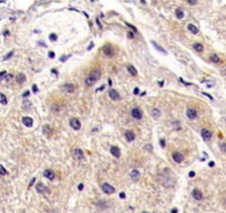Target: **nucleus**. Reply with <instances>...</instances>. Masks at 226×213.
I'll use <instances>...</instances> for the list:
<instances>
[{"instance_id":"obj_11","label":"nucleus","mask_w":226,"mask_h":213,"mask_svg":"<svg viewBox=\"0 0 226 213\" xmlns=\"http://www.w3.org/2000/svg\"><path fill=\"white\" fill-rule=\"evenodd\" d=\"M73 157H74L77 160H83L84 156H83V151L81 149H74L73 151Z\"/></svg>"},{"instance_id":"obj_24","label":"nucleus","mask_w":226,"mask_h":213,"mask_svg":"<svg viewBox=\"0 0 226 213\" xmlns=\"http://www.w3.org/2000/svg\"><path fill=\"white\" fill-rule=\"evenodd\" d=\"M193 48H194L197 52H202L203 49H204L203 48V45L202 43H200V42H195L194 45H193Z\"/></svg>"},{"instance_id":"obj_29","label":"nucleus","mask_w":226,"mask_h":213,"mask_svg":"<svg viewBox=\"0 0 226 213\" xmlns=\"http://www.w3.org/2000/svg\"><path fill=\"white\" fill-rule=\"evenodd\" d=\"M7 174V170L5 169L2 164H0V175H6Z\"/></svg>"},{"instance_id":"obj_23","label":"nucleus","mask_w":226,"mask_h":213,"mask_svg":"<svg viewBox=\"0 0 226 213\" xmlns=\"http://www.w3.org/2000/svg\"><path fill=\"white\" fill-rule=\"evenodd\" d=\"M42 132H43L46 135H50L51 132H52V130H51V128L49 127L48 124H44L43 127H42Z\"/></svg>"},{"instance_id":"obj_15","label":"nucleus","mask_w":226,"mask_h":213,"mask_svg":"<svg viewBox=\"0 0 226 213\" xmlns=\"http://www.w3.org/2000/svg\"><path fill=\"white\" fill-rule=\"evenodd\" d=\"M22 123H23L26 127L30 128V127H32V124H33V120H32V118H30V117H24L23 119H22Z\"/></svg>"},{"instance_id":"obj_7","label":"nucleus","mask_w":226,"mask_h":213,"mask_svg":"<svg viewBox=\"0 0 226 213\" xmlns=\"http://www.w3.org/2000/svg\"><path fill=\"white\" fill-rule=\"evenodd\" d=\"M109 97L114 101H118L121 99V96L119 94V92L116 90H114V89H110V90H109Z\"/></svg>"},{"instance_id":"obj_22","label":"nucleus","mask_w":226,"mask_h":213,"mask_svg":"<svg viewBox=\"0 0 226 213\" xmlns=\"http://www.w3.org/2000/svg\"><path fill=\"white\" fill-rule=\"evenodd\" d=\"M16 79H17L18 83H23L26 81V76H24V73H18Z\"/></svg>"},{"instance_id":"obj_10","label":"nucleus","mask_w":226,"mask_h":213,"mask_svg":"<svg viewBox=\"0 0 226 213\" xmlns=\"http://www.w3.org/2000/svg\"><path fill=\"white\" fill-rule=\"evenodd\" d=\"M192 196L194 198L195 200L200 201V200L203 199V193H202V191H200L198 189H194L192 191Z\"/></svg>"},{"instance_id":"obj_19","label":"nucleus","mask_w":226,"mask_h":213,"mask_svg":"<svg viewBox=\"0 0 226 213\" xmlns=\"http://www.w3.org/2000/svg\"><path fill=\"white\" fill-rule=\"evenodd\" d=\"M151 115L154 118V119H157V118L161 117V111H160L157 108H154V109H152V111H151Z\"/></svg>"},{"instance_id":"obj_2","label":"nucleus","mask_w":226,"mask_h":213,"mask_svg":"<svg viewBox=\"0 0 226 213\" xmlns=\"http://www.w3.org/2000/svg\"><path fill=\"white\" fill-rule=\"evenodd\" d=\"M102 52H103V55L108 58H112L113 56H114V50H113L111 45H103V47H102Z\"/></svg>"},{"instance_id":"obj_46","label":"nucleus","mask_w":226,"mask_h":213,"mask_svg":"<svg viewBox=\"0 0 226 213\" xmlns=\"http://www.w3.org/2000/svg\"><path fill=\"white\" fill-rule=\"evenodd\" d=\"M134 94H139V88H135L134 89Z\"/></svg>"},{"instance_id":"obj_47","label":"nucleus","mask_w":226,"mask_h":213,"mask_svg":"<svg viewBox=\"0 0 226 213\" xmlns=\"http://www.w3.org/2000/svg\"><path fill=\"white\" fill-rule=\"evenodd\" d=\"M120 198H121V199H124V198H125V194H124V193H120Z\"/></svg>"},{"instance_id":"obj_55","label":"nucleus","mask_w":226,"mask_h":213,"mask_svg":"<svg viewBox=\"0 0 226 213\" xmlns=\"http://www.w3.org/2000/svg\"><path fill=\"white\" fill-rule=\"evenodd\" d=\"M224 74H226V69H225V70H224Z\"/></svg>"},{"instance_id":"obj_37","label":"nucleus","mask_w":226,"mask_h":213,"mask_svg":"<svg viewBox=\"0 0 226 213\" xmlns=\"http://www.w3.org/2000/svg\"><path fill=\"white\" fill-rule=\"evenodd\" d=\"M12 77H13L12 74H6V76H5V80H7V81H9L10 79H12Z\"/></svg>"},{"instance_id":"obj_32","label":"nucleus","mask_w":226,"mask_h":213,"mask_svg":"<svg viewBox=\"0 0 226 213\" xmlns=\"http://www.w3.org/2000/svg\"><path fill=\"white\" fill-rule=\"evenodd\" d=\"M186 1H187V3L191 6H195L197 3V0H186Z\"/></svg>"},{"instance_id":"obj_45","label":"nucleus","mask_w":226,"mask_h":213,"mask_svg":"<svg viewBox=\"0 0 226 213\" xmlns=\"http://www.w3.org/2000/svg\"><path fill=\"white\" fill-rule=\"evenodd\" d=\"M29 91H27V92H24V93H23V98H27V97H28V96H29Z\"/></svg>"},{"instance_id":"obj_43","label":"nucleus","mask_w":226,"mask_h":213,"mask_svg":"<svg viewBox=\"0 0 226 213\" xmlns=\"http://www.w3.org/2000/svg\"><path fill=\"white\" fill-rule=\"evenodd\" d=\"M32 89H33V92H38V88H37L36 84H33V86H32Z\"/></svg>"},{"instance_id":"obj_25","label":"nucleus","mask_w":226,"mask_h":213,"mask_svg":"<svg viewBox=\"0 0 226 213\" xmlns=\"http://www.w3.org/2000/svg\"><path fill=\"white\" fill-rule=\"evenodd\" d=\"M175 14H176V18H177V19H183V18H184V11H183L182 9H180V8L175 10Z\"/></svg>"},{"instance_id":"obj_39","label":"nucleus","mask_w":226,"mask_h":213,"mask_svg":"<svg viewBox=\"0 0 226 213\" xmlns=\"http://www.w3.org/2000/svg\"><path fill=\"white\" fill-rule=\"evenodd\" d=\"M128 37L130 39H133L134 38V34H133V32H128Z\"/></svg>"},{"instance_id":"obj_12","label":"nucleus","mask_w":226,"mask_h":213,"mask_svg":"<svg viewBox=\"0 0 226 213\" xmlns=\"http://www.w3.org/2000/svg\"><path fill=\"white\" fill-rule=\"evenodd\" d=\"M172 158H173V160L175 161L176 163H181L183 160H184V157H183V154L180 153V152H174V153L172 154Z\"/></svg>"},{"instance_id":"obj_21","label":"nucleus","mask_w":226,"mask_h":213,"mask_svg":"<svg viewBox=\"0 0 226 213\" xmlns=\"http://www.w3.org/2000/svg\"><path fill=\"white\" fill-rule=\"evenodd\" d=\"M187 29L190 30L191 32H192L193 34H198V28H197L196 26H194L193 23H190V24H188V26H187Z\"/></svg>"},{"instance_id":"obj_1","label":"nucleus","mask_w":226,"mask_h":213,"mask_svg":"<svg viewBox=\"0 0 226 213\" xmlns=\"http://www.w3.org/2000/svg\"><path fill=\"white\" fill-rule=\"evenodd\" d=\"M100 77H101V71H100V70H93V71L87 77V79H85V84H87L88 87H92L99 79H100Z\"/></svg>"},{"instance_id":"obj_20","label":"nucleus","mask_w":226,"mask_h":213,"mask_svg":"<svg viewBox=\"0 0 226 213\" xmlns=\"http://www.w3.org/2000/svg\"><path fill=\"white\" fill-rule=\"evenodd\" d=\"M209 60H211V62H213V63H219L221 62L219 57L216 55V53H212L211 57H209Z\"/></svg>"},{"instance_id":"obj_41","label":"nucleus","mask_w":226,"mask_h":213,"mask_svg":"<svg viewBox=\"0 0 226 213\" xmlns=\"http://www.w3.org/2000/svg\"><path fill=\"white\" fill-rule=\"evenodd\" d=\"M161 146H162V148H164V146H165V140H164V139H161Z\"/></svg>"},{"instance_id":"obj_34","label":"nucleus","mask_w":226,"mask_h":213,"mask_svg":"<svg viewBox=\"0 0 226 213\" xmlns=\"http://www.w3.org/2000/svg\"><path fill=\"white\" fill-rule=\"evenodd\" d=\"M12 55H13V51H10L9 53H8L6 57H3V60H7V59H9L10 57H12Z\"/></svg>"},{"instance_id":"obj_26","label":"nucleus","mask_w":226,"mask_h":213,"mask_svg":"<svg viewBox=\"0 0 226 213\" xmlns=\"http://www.w3.org/2000/svg\"><path fill=\"white\" fill-rule=\"evenodd\" d=\"M128 71L130 72L132 76H137V71H136V69H135L133 66H131V65L128 66Z\"/></svg>"},{"instance_id":"obj_9","label":"nucleus","mask_w":226,"mask_h":213,"mask_svg":"<svg viewBox=\"0 0 226 213\" xmlns=\"http://www.w3.org/2000/svg\"><path fill=\"white\" fill-rule=\"evenodd\" d=\"M186 115H187L188 119L194 120V119H196V117H197V112H196V110H195V109L188 108L187 110H186Z\"/></svg>"},{"instance_id":"obj_40","label":"nucleus","mask_w":226,"mask_h":213,"mask_svg":"<svg viewBox=\"0 0 226 213\" xmlns=\"http://www.w3.org/2000/svg\"><path fill=\"white\" fill-rule=\"evenodd\" d=\"M188 177H190V178H194L195 177V172H194V171H191V172L188 173Z\"/></svg>"},{"instance_id":"obj_16","label":"nucleus","mask_w":226,"mask_h":213,"mask_svg":"<svg viewBox=\"0 0 226 213\" xmlns=\"http://www.w3.org/2000/svg\"><path fill=\"white\" fill-rule=\"evenodd\" d=\"M43 175H44V178H47V179H49V180H53L55 178V174H54V172H53L52 170H44V172H43Z\"/></svg>"},{"instance_id":"obj_17","label":"nucleus","mask_w":226,"mask_h":213,"mask_svg":"<svg viewBox=\"0 0 226 213\" xmlns=\"http://www.w3.org/2000/svg\"><path fill=\"white\" fill-rule=\"evenodd\" d=\"M124 135H125V139L128 140L129 142H132V141H134L135 140V134L133 133L132 131H126L124 133Z\"/></svg>"},{"instance_id":"obj_27","label":"nucleus","mask_w":226,"mask_h":213,"mask_svg":"<svg viewBox=\"0 0 226 213\" xmlns=\"http://www.w3.org/2000/svg\"><path fill=\"white\" fill-rule=\"evenodd\" d=\"M0 103H2V104H7L8 103L7 97H6L3 93H0Z\"/></svg>"},{"instance_id":"obj_35","label":"nucleus","mask_w":226,"mask_h":213,"mask_svg":"<svg viewBox=\"0 0 226 213\" xmlns=\"http://www.w3.org/2000/svg\"><path fill=\"white\" fill-rule=\"evenodd\" d=\"M7 74V71H1L0 72V80H2L5 78V76Z\"/></svg>"},{"instance_id":"obj_33","label":"nucleus","mask_w":226,"mask_h":213,"mask_svg":"<svg viewBox=\"0 0 226 213\" xmlns=\"http://www.w3.org/2000/svg\"><path fill=\"white\" fill-rule=\"evenodd\" d=\"M219 148H221V150L223 152H226V143H221L219 144Z\"/></svg>"},{"instance_id":"obj_38","label":"nucleus","mask_w":226,"mask_h":213,"mask_svg":"<svg viewBox=\"0 0 226 213\" xmlns=\"http://www.w3.org/2000/svg\"><path fill=\"white\" fill-rule=\"evenodd\" d=\"M36 182V178H32L31 179V181H30V183H29V185H28V188H31L32 185H33V183Z\"/></svg>"},{"instance_id":"obj_52","label":"nucleus","mask_w":226,"mask_h":213,"mask_svg":"<svg viewBox=\"0 0 226 213\" xmlns=\"http://www.w3.org/2000/svg\"><path fill=\"white\" fill-rule=\"evenodd\" d=\"M104 88H105V87H104V86H102V87H101V88H100V89H99V90H100V91H101V90H103V89H104Z\"/></svg>"},{"instance_id":"obj_6","label":"nucleus","mask_w":226,"mask_h":213,"mask_svg":"<svg viewBox=\"0 0 226 213\" xmlns=\"http://www.w3.org/2000/svg\"><path fill=\"white\" fill-rule=\"evenodd\" d=\"M61 89H62V91L67 92V93H72L73 91H74L75 87L73 83H64L62 87H61Z\"/></svg>"},{"instance_id":"obj_5","label":"nucleus","mask_w":226,"mask_h":213,"mask_svg":"<svg viewBox=\"0 0 226 213\" xmlns=\"http://www.w3.org/2000/svg\"><path fill=\"white\" fill-rule=\"evenodd\" d=\"M131 115H132L133 119H135V120H140V119H142L143 113H142V111L140 110L139 108H134L132 111H131Z\"/></svg>"},{"instance_id":"obj_54","label":"nucleus","mask_w":226,"mask_h":213,"mask_svg":"<svg viewBox=\"0 0 226 213\" xmlns=\"http://www.w3.org/2000/svg\"><path fill=\"white\" fill-rule=\"evenodd\" d=\"M141 1H142V3H145V2H146V1H145V0H141Z\"/></svg>"},{"instance_id":"obj_42","label":"nucleus","mask_w":226,"mask_h":213,"mask_svg":"<svg viewBox=\"0 0 226 213\" xmlns=\"http://www.w3.org/2000/svg\"><path fill=\"white\" fill-rule=\"evenodd\" d=\"M203 94H204V96H206V97H208V98H209V99H211V100H213V97H212V96H211V94H208V93H206V92H203Z\"/></svg>"},{"instance_id":"obj_51","label":"nucleus","mask_w":226,"mask_h":213,"mask_svg":"<svg viewBox=\"0 0 226 213\" xmlns=\"http://www.w3.org/2000/svg\"><path fill=\"white\" fill-rule=\"evenodd\" d=\"M209 167H214V162H209Z\"/></svg>"},{"instance_id":"obj_13","label":"nucleus","mask_w":226,"mask_h":213,"mask_svg":"<svg viewBox=\"0 0 226 213\" xmlns=\"http://www.w3.org/2000/svg\"><path fill=\"white\" fill-rule=\"evenodd\" d=\"M110 152H111V154H112L113 157H115V158H120V156H121V152H120V149L118 148V146H111V149H110Z\"/></svg>"},{"instance_id":"obj_31","label":"nucleus","mask_w":226,"mask_h":213,"mask_svg":"<svg viewBox=\"0 0 226 213\" xmlns=\"http://www.w3.org/2000/svg\"><path fill=\"white\" fill-rule=\"evenodd\" d=\"M49 38H50V40H51V41H55L57 39H58V37H57V34H51Z\"/></svg>"},{"instance_id":"obj_36","label":"nucleus","mask_w":226,"mask_h":213,"mask_svg":"<svg viewBox=\"0 0 226 213\" xmlns=\"http://www.w3.org/2000/svg\"><path fill=\"white\" fill-rule=\"evenodd\" d=\"M126 26H128V27H130V28H131V29H132V30H133V31H134V32H137V30H136V28H135V27H134V26H132V24H130V23H128V22H126Z\"/></svg>"},{"instance_id":"obj_53","label":"nucleus","mask_w":226,"mask_h":213,"mask_svg":"<svg viewBox=\"0 0 226 213\" xmlns=\"http://www.w3.org/2000/svg\"><path fill=\"white\" fill-rule=\"evenodd\" d=\"M52 72H53L54 74H57V70H55V69H53V70H52Z\"/></svg>"},{"instance_id":"obj_48","label":"nucleus","mask_w":226,"mask_h":213,"mask_svg":"<svg viewBox=\"0 0 226 213\" xmlns=\"http://www.w3.org/2000/svg\"><path fill=\"white\" fill-rule=\"evenodd\" d=\"M79 190H80V191H81V190H83V184H82V183H81V184H79Z\"/></svg>"},{"instance_id":"obj_4","label":"nucleus","mask_w":226,"mask_h":213,"mask_svg":"<svg viewBox=\"0 0 226 213\" xmlns=\"http://www.w3.org/2000/svg\"><path fill=\"white\" fill-rule=\"evenodd\" d=\"M70 127L72 128L73 130H75V131L80 130V128H81V122H80V120L77 119V118L71 119V121H70Z\"/></svg>"},{"instance_id":"obj_30","label":"nucleus","mask_w":226,"mask_h":213,"mask_svg":"<svg viewBox=\"0 0 226 213\" xmlns=\"http://www.w3.org/2000/svg\"><path fill=\"white\" fill-rule=\"evenodd\" d=\"M144 149L146 151H149V152H152L153 151V148H152V144H146V146H144Z\"/></svg>"},{"instance_id":"obj_3","label":"nucleus","mask_w":226,"mask_h":213,"mask_svg":"<svg viewBox=\"0 0 226 213\" xmlns=\"http://www.w3.org/2000/svg\"><path fill=\"white\" fill-rule=\"evenodd\" d=\"M101 189H102V191L106 194H112V193H114V191H115V189H114L111 184H109V183H103V184L101 185Z\"/></svg>"},{"instance_id":"obj_28","label":"nucleus","mask_w":226,"mask_h":213,"mask_svg":"<svg viewBox=\"0 0 226 213\" xmlns=\"http://www.w3.org/2000/svg\"><path fill=\"white\" fill-rule=\"evenodd\" d=\"M152 45H154V47H155V48H156V49H157V50H159V51H161V52H162V53H166V51H165V50H164V49H163V48H162V47H160V45H157V43H156V42H155V41H152Z\"/></svg>"},{"instance_id":"obj_50","label":"nucleus","mask_w":226,"mask_h":213,"mask_svg":"<svg viewBox=\"0 0 226 213\" xmlns=\"http://www.w3.org/2000/svg\"><path fill=\"white\" fill-rule=\"evenodd\" d=\"M177 211H178L177 209H172V211H171V212H172V213H176V212H177Z\"/></svg>"},{"instance_id":"obj_18","label":"nucleus","mask_w":226,"mask_h":213,"mask_svg":"<svg viewBox=\"0 0 226 213\" xmlns=\"http://www.w3.org/2000/svg\"><path fill=\"white\" fill-rule=\"evenodd\" d=\"M130 175H131V179H132L133 181H137V180L140 179V172L136 170V169H133V170L131 171Z\"/></svg>"},{"instance_id":"obj_49","label":"nucleus","mask_w":226,"mask_h":213,"mask_svg":"<svg viewBox=\"0 0 226 213\" xmlns=\"http://www.w3.org/2000/svg\"><path fill=\"white\" fill-rule=\"evenodd\" d=\"M67 58L68 57H62V58H61V61H62V62H64L65 60H67Z\"/></svg>"},{"instance_id":"obj_14","label":"nucleus","mask_w":226,"mask_h":213,"mask_svg":"<svg viewBox=\"0 0 226 213\" xmlns=\"http://www.w3.org/2000/svg\"><path fill=\"white\" fill-rule=\"evenodd\" d=\"M36 190H37V191L39 192V193H42V194H43V193H46V192L48 191V189H47V187H46V185L43 184V183H41V182H40V183H38V184L36 185Z\"/></svg>"},{"instance_id":"obj_8","label":"nucleus","mask_w":226,"mask_h":213,"mask_svg":"<svg viewBox=\"0 0 226 213\" xmlns=\"http://www.w3.org/2000/svg\"><path fill=\"white\" fill-rule=\"evenodd\" d=\"M201 135H202V138L205 140V141H209V140L212 139V132L207 129H202Z\"/></svg>"},{"instance_id":"obj_44","label":"nucleus","mask_w":226,"mask_h":213,"mask_svg":"<svg viewBox=\"0 0 226 213\" xmlns=\"http://www.w3.org/2000/svg\"><path fill=\"white\" fill-rule=\"evenodd\" d=\"M49 58H54V52H49Z\"/></svg>"}]
</instances>
